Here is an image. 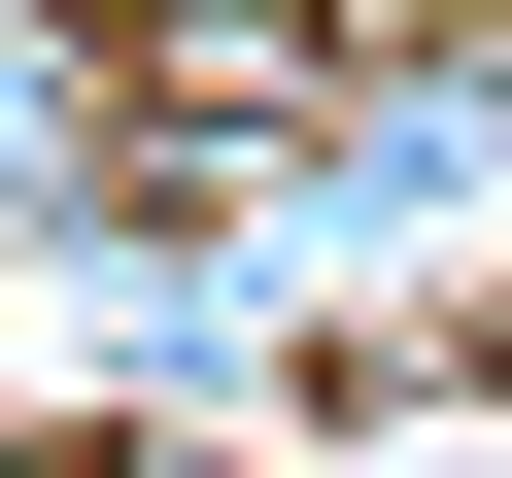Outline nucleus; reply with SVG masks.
<instances>
[{"label":"nucleus","instance_id":"f257e3e1","mask_svg":"<svg viewBox=\"0 0 512 478\" xmlns=\"http://www.w3.org/2000/svg\"><path fill=\"white\" fill-rule=\"evenodd\" d=\"M0 478H171V444H0Z\"/></svg>","mask_w":512,"mask_h":478}]
</instances>
